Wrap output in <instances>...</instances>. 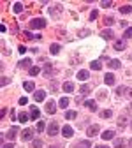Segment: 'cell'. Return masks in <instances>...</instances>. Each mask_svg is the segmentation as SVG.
I'll return each mask as SVG.
<instances>
[{
    "label": "cell",
    "mask_w": 132,
    "mask_h": 148,
    "mask_svg": "<svg viewBox=\"0 0 132 148\" xmlns=\"http://www.w3.org/2000/svg\"><path fill=\"white\" fill-rule=\"evenodd\" d=\"M23 37H25V39H27V41H32V39H37V37H35V35H32L30 32H25V34H23Z\"/></svg>",
    "instance_id": "37"
},
{
    "label": "cell",
    "mask_w": 132,
    "mask_h": 148,
    "mask_svg": "<svg viewBox=\"0 0 132 148\" xmlns=\"http://www.w3.org/2000/svg\"><path fill=\"white\" fill-rule=\"evenodd\" d=\"M32 138H34V129L27 127L25 131H21V139L23 141H32Z\"/></svg>",
    "instance_id": "2"
},
{
    "label": "cell",
    "mask_w": 132,
    "mask_h": 148,
    "mask_svg": "<svg viewBox=\"0 0 132 148\" xmlns=\"http://www.w3.org/2000/svg\"><path fill=\"white\" fill-rule=\"evenodd\" d=\"M44 127H46V125H44V122H41V120L37 122V125H35V129H37L39 132H42V131H44Z\"/></svg>",
    "instance_id": "34"
},
{
    "label": "cell",
    "mask_w": 132,
    "mask_h": 148,
    "mask_svg": "<svg viewBox=\"0 0 132 148\" xmlns=\"http://www.w3.org/2000/svg\"><path fill=\"white\" fill-rule=\"evenodd\" d=\"M125 145H127V141H125V139H122V138L115 139V148H125Z\"/></svg>",
    "instance_id": "19"
},
{
    "label": "cell",
    "mask_w": 132,
    "mask_h": 148,
    "mask_svg": "<svg viewBox=\"0 0 132 148\" xmlns=\"http://www.w3.org/2000/svg\"><path fill=\"white\" fill-rule=\"evenodd\" d=\"M104 23L109 27V25H113V23H115V18H113V16H107V18H104Z\"/></svg>",
    "instance_id": "33"
},
{
    "label": "cell",
    "mask_w": 132,
    "mask_h": 148,
    "mask_svg": "<svg viewBox=\"0 0 132 148\" xmlns=\"http://www.w3.org/2000/svg\"><path fill=\"white\" fill-rule=\"evenodd\" d=\"M130 129H132V123H130Z\"/></svg>",
    "instance_id": "51"
},
{
    "label": "cell",
    "mask_w": 132,
    "mask_h": 148,
    "mask_svg": "<svg viewBox=\"0 0 132 148\" xmlns=\"http://www.w3.org/2000/svg\"><path fill=\"white\" fill-rule=\"evenodd\" d=\"M76 116H78L76 111H67V113H65V118H67V120H74Z\"/></svg>",
    "instance_id": "24"
},
{
    "label": "cell",
    "mask_w": 132,
    "mask_h": 148,
    "mask_svg": "<svg viewBox=\"0 0 132 148\" xmlns=\"http://www.w3.org/2000/svg\"><path fill=\"white\" fill-rule=\"evenodd\" d=\"M12 11H14L16 14H20V12L23 11V4H21V2H16V4L12 5Z\"/></svg>",
    "instance_id": "21"
},
{
    "label": "cell",
    "mask_w": 132,
    "mask_h": 148,
    "mask_svg": "<svg viewBox=\"0 0 132 148\" xmlns=\"http://www.w3.org/2000/svg\"><path fill=\"white\" fill-rule=\"evenodd\" d=\"M49 148H58V146H53V145H51V146H49Z\"/></svg>",
    "instance_id": "48"
},
{
    "label": "cell",
    "mask_w": 132,
    "mask_h": 148,
    "mask_svg": "<svg viewBox=\"0 0 132 148\" xmlns=\"http://www.w3.org/2000/svg\"><path fill=\"white\" fill-rule=\"evenodd\" d=\"M18 118H20V122H23V123L28 122V115L27 113H20V116H18Z\"/></svg>",
    "instance_id": "38"
},
{
    "label": "cell",
    "mask_w": 132,
    "mask_h": 148,
    "mask_svg": "<svg viewBox=\"0 0 132 148\" xmlns=\"http://www.w3.org/2000/svg\"><path fill=\"white\" fill-rule=\"evenodd\" d=\"M62 134H64V138H72V134H74V131H72V127L65 125V127L62 129Z\"/></svg>",
    "instance_id": "12"
},
{
    "label": "cell",
    "mask_w": 132,
    "mask_h": 148,
    "mask_svg": "<svg viewBox=\"0 0 132 148\" xmlns=\"http://www.w3.org/2000/svg\"><path fill=\"white\" fill-rule=\"evenodd\" d=\"M115 138V131H104L102 132V139L104 141H109V139H113Z\"/></svg>",
    "instance_id": "13"
},
{
    "label": "cell",
    "mask_w": 132,
    "mask_h": 148,
    "mask_svg": "<svg viewBox=\"0 0 132 148\" xmlns=\"http://www.w3.org/2000/svg\"><path fill=\"white\" fill-rule=\"evenodd\" d=\"M130 60H132V55H130Z\"/></svg>",
    "instance_id": "50"
},
{
    "label": "cell",
    "mask_w": 132,
    "mask_h": 148,
    "mask_svg": "<svg viewBox=\"0 0 132 148\" xmlns=\"http://www.w3.org/2000/svg\"><path fill=\"white\" fill-rule=\"evenodd\" d=\"M49 14H51L53 18H60V14H62V5H60V4H55V5H51V9H49Z\"/></svg>",
    "instance_id": "3"
},
{
    "label": "cell",
    "mask_w": 132,
    "mask_h": 148,
    "mask_svg": "<svg viewBox=\"0 0 132 148\" xmlns=\"http://www.w3.org/2000/svg\"><path fill=\"white\" fill-rule=\"evenodd\" d=\"M58 104H60V108H69V99L67 97H62Z\"/></svg>",
    "instance_id": "29"
},
{
    "label": "cell",
    "mask_w": 132,
    "mask_h": 148,
    "mask_svg": "<svg viewBox=\"0 0 132 148\" xmlns=\"http://www.w3.org/2000/svg\"><path fill=\"white\" fill-rule=\"evenodd\" d=\"M90 69H92V71H101V69H102V65H101V62H99V60H93V62L90 64Z\"/></svg>",
    "instance_id": "18"
},
{
    "label": "cell",
    "mask_w": 132,
    "mask_h": 148,
    "mask_svg": "<svg viewBox=\"0 0 132 148\" xmlns=\"http://www.w3.org/2000/svg\"><path fill=\"white\" fill-rule=\"evenodd\" d=\"M30 116H32L34 120H37V118H39V109H37V108H32V113H30Z\"/></svg>",
    "instance_id": "32"
},
{
    "label": "cell",
    "mask_w": 132,
    "mask_h": 148,
    "mask_svg": "<svg viewBox=\"0 0 132 148\" xmlns=\"http://www.w3.org/2000/svg\"><path fill=\"white\" fill-rule=\"evenodd\" d=\"M34 99H35L37 102H42V101L46 99V92H44V90H39V92H35V94H34Z\"/></svg>",
    "instance_id": "8"
},
{
    "label": "cell",
    "mask_w": 132,
    "mask_h": 148,
    "mask_svg": "<svg viewBox=\"0 0 132 148\" xmlns=\"http://www.w3.org/2000/svg\"><path fill=\"white\" fill-rule=\"evenodd\" d=\"M18 132H20V129H18V127H11L9 131H7V138L12 141V139L16 138V134H18Z\"/></svg>",
    "instance_id": "11"
},
{
    "label": "cell",
    "mask_w": 132,
    "mask_h": 148,
    "mask_svg": "<svg viewBox=\"0 0 132 148\" xmlns=\"http://www.w3.org/2000/svg\"><path fill=\"white\" fill-rule=\"evenodd\" d=\"M30 64H32V60H30V58H23V60H21L20 64H18V65H20V67H28Z\"/></svg>",
    "instance_id": "26"
},
{
    "label": "cell",
    "mask_w": 132,
    "mask_h": 148,
    "mask_svg": "<svg viewBox=\"0 0 132 148\" xmlns=\"http://www.w3.org/2000/svg\"><path fill=\"white\" fill-rule=\"evenodd\" d=\"M7 83H9V78H5V76H4V78H2V85H4V86H5V85H7Z\"/></svg>",
    "instance_id": "44"
},
{
    "label": "cell",
    "mask_w": 132,
    "mask_h": 148,
    "mask_svg": "<svg viewBox=\"0 0 132 148\" xmlns=\"http://www.w3.org/2000/svg\"><path fill=\"white\" fill-rule=\"evenodd\" d=\"M46 27V20L44 18H34V20L30 21V28L37 30V28H44Z\"/></svg>",
    "instance_id": "1"
},
{
    "label": "cell",
    "mask_w": 132,
    "mask_h": 148,
    "mask_svg": "<svg viewBox=\"0 0 132 148\" xmlns=\"http://www.w3.org/2000/svg\"><path fill=\"white\" fill-rule=\"evenodd\" d=\"M90 90H92L90 85H81V86H79V94H81V95H86Z\"/></svg>",
    "instance_id": "20"
},
{
    "label": "cell",
    "mask_w": 132,
    "mask_h": 148,
    "mask_svg": "<svg viewBox=\"0 0 132 148\" xmlns=\"http://www.w3.org/2000/svg\"><path fill=\"white\" fill-rule=\"evenodd\" d=\"M58 123H56V122H51L49 125H48V134L49 136H56V134H58Z\"/></svg>",
    "instance_id": "4"
},
{
    "label": "cell",
    "mask_w": 132,
    "mask_h": 148,
    "mask_svg": "<svg viewBox=\"0 0 132 148\" xmlns=\"http://www.w3.org/2000/svg\"><path fill=\"white\" fill-rule=\"evenodd\" d=\"M64 92H65V94H70V92H74V83H70V81L64 83Z\"/></svg>",
    "instance_id": "14"
},
{
    "label": "cell",
    "mask_w": 132,
    "mask_h": 148,
    "mask_svg": "<svg viewBox=\"0 0 132 148\" xmlns=\"http://www.w3.org/2000/svg\"><path fill=\"white\" fill-rule=\"evenodd\" d=\"M55 111H56V104H55V101H48V104H46V113L53 115Z\"/></svg>",
    "instance_id": "10"
},
{
    "label": "cell",
    "mask_w": 132,
    "mask_h": 148,
    "mask_svg": "<svg viewBox=\"0 0 132 148\" xmlns=\"http://www.w3.org/2000/svg\"><path fill=\"white\" fill-rule=\"evenodd\" d=\"M85 108L95 111V109H97V102H95V101H85Z\"/></svg>",
    "instance_id": "15"
},
{
    "label": "cell",
    "mask_w": 132,
    "mask_h": 148,
    "mask_svg": "<svg viewBox=\"0 0 132 148\" xmlns=\"http://www.w3.org/2000/svg\"><path fill=\"white\" fill-rule=\"evenodd\" d=\"M127 123H129V115H122V116L118 118V127H120V129H125Z\"/></svg>",
    "instance_id": "9"
},
{
    "label": "cell",
    "mask_w": 132,
    "mask_h": 148,
    "mask_svg": "<svg viewBox=\"0 0 132 148\" xmlns=\"http://www.w3.org/2000/svg\"><path fill=\"white\" fill-rule=\"evenodd\" d=\"M115 81H116V78H115V74H111V72H107L106 76H104V83H106V85H109V86H113V85H115Z\"/></svg>",
    "instance_id": "6"
},
{
    "label": "cell",
    "mask_w": 132,
    "mask_h": 148,
    "mask_svg": "<svg viewBox=\"0 0 132 148\" xmlns=\"http://www.w3.org/2000/svg\"><path fill=\"white\" fill-rule=\"evenodd\" d=\"M127 95H129V97H132V88L129 90V94H127Z\"/></svg>",
    "instance_id": "46"
},
{
    "label": "cell",
    "mask_w": 132,
    "mask_h": 148,
    "mask_svg": "<svg viewBox=\"0 0 132 148\" xmlns=\"http://www.w3.org/2000/svg\"><path fill=\"white\" fill-rule=\"evenodd\" d=\"M127 92H129L127 86H118V88H116V94H118V95H125Z\"/></svg>",
    "instance_id": "25"
},
{
    "label": "cell",
    "mask_w": 132,
    "mask_h": 148,
    "mask_svg": "<svg viewBox=\"0 0 132 148\" xmlns=\"http://www.w3.org/2000/svg\"><path fill=\"white\" fill-rule=\"evenodd\" d=\"M120 65H122L120 60H111V62H109V67H111V69H118Z\"/></svg>",
    "instance_id": "31"
},
{
    "label": "cell",
    "mask_w": 132,
    "mask_h": 148,
    "mask_svg": "<svg viewBox=\"0 0 132 148\" xmlns=\"http://www.w3.org/2000/svg\"><path fill=\"white\" fill-rule=\"evenodd\" d=\"M130 11H132L130 5H122V7H120V12H122V14H129Z\"/></svg>",
    "instance_id": "28"
},
{
    "label": "cell",
    "mask_w": 132,
    "mask_h": 148,
    "mask_svg": "<svg viewBox=\"0 0 132 148\" xmlns=\"http://www.w3.org/2000/svg\"><path fill=\"white\" fill-rule=\"evenodd\" d=\"M51 71H53V67H51V65L48 64V65L44 67V74H48V76H49V74H51Z\"/></svg>",
    "instance_id": "39"
},
{
    "label": "cell",
    "mask_w": 132,
    "mask_h": 148,
    "mask_svg": "<svg viewBox=\"0 0 132 148\" xmlns=\"http://www.w3.org/2000/svg\"><path fill=\"white\" fill-rule=\"evenodd\" d=\"M125 48H127L125 41H116V42H115V49H116V51H123Z\"/></svg>",
    "instance_id": "16"
},
{
    "label": "cell",
    "mask_w": 132,
    "mask_h": 148,
    "mask_svg": "<svg viewBox=\"0 0 132 148\" xmlns=\"http://www.w3.org/2000/svg\"><path fill=\"white\" fill-rule=\"evenodd\" d=\"M123 37H132V27H129V28L125 30V34H123Z\"/></svg>",
    "instance_id": "40"
},
{
    "label": "cell",
    "mask_w": 132,
    "mask_h": 148,
    "mask_svg": "<svg viewBox=\"0 0 132 148\" xmlns=\"http://www.w3.org/2000/svg\"><path fill=\"white\" fill-rule=\"evenodd\" d=\"M2 148H14V145H12V143H9V145H4Z\"/></svg>",
    "instance_id": "45"
},
{
    "label": "cell",
    "mask_w": 132,
    "mask_h": 148,
    "mask_svg": "<svg viewBox=\"0 0 132 148\" xmlns=\"http://www.w3.org/2000/svg\"><path fill=\"white\" fill-rule=\"evenodd\" d=\"M20 104H21V106H27V104H28V99H27V97H21V99H20Z\"/></svg>",
    "instance_id": "42"
},
{
    "label": "cell",
    "mask_w": 132,
    "mask_h": 148,
    "mask_svg": "<svg viewBox=\"0 0 132 148\" xmlns=\"http://www.w3.org/2000/svg\"><path fill=\"white\" fill-rule=\"evenodd\" d=\"M23 88H25L27 92H34V88H35V85H34V81H27V83L23 85Z\"/></svg>",
    "instance_id": "23"
},
{
    "label": "cell",
    "mask_w": 132,
    "mask_h": 148,
    "mask_svg": "<svg viewBox=\"0 0 132 148\" xmlns=\"http://www.w3.org/2000/svg\"><path fill=\"white\" fill-rule=\"evenodd\" d=\"M88 76H90V74H88V71H79L78 72V79H81V81H85V79H88Z\"/></svg>",
    "instance_id": "17"
},
{
    "label": "cell",
    "mask_w": 132,
    "mask_h": 148,
    "mask_svg": "<svg viewBox=\"0 0 132 148\" xmlns=\"http://www.w3.org/2000/svg\"><path fill=\"white\" fill-rule=\"evenodd\" d=\"M79 146H85V148H88V146H90V141H81V143H79Z\"/></svg>",
    "instance_id": "43"
},
{
    "label": "cell",
    "mask_w": 132,
    "mask_h": 148,
    "mask_svg": "<svg viewBox=\"0 0 132 148\" xmlns=\"http://www.w3.org/2000/svg\"><path fill=\"white\" fill-rule=\"evenodd\" d=\"M97 16H99V12H97V11H92V12H90V20H95Z\"/></svg>",
    "instance_id": "41"
},
{
    "label": "cell",
    "mask_w": 132,
    "mask_h": 148,
    "mask_svg": "<svg viewBox=\"0 0 132 148\" xmlns=\"http://www.w3.org/2000/svg\"><path fill=\"white\" fill-rule=\"evenodd\" d=\"M130 109H132V104H130Z\"/></svg>",
    "instance_id": "52"
},
{
    "label": "cell",
    "mask_w": 132,
    "mask_h": 148,
    "mask_svg": "<svg viewBox=\"0 0 132 148\" xmlns=\"http://www.w3.org/2000/svg\"><path fill=\"white\" fill-rule=\"evenodd\" d=\"M95 148H107V146H104V145H99V146H95Z\"/></svg>",
    "instance_id": "47"
},
{
    "label": "cell",
    "mask_w": 132,
    "mask_h": 148,
    "mask_svg": "<svg viewBox=\"0 0 132 148\" xmlns=\"http://www.w3.org/2000/svg\"><path fill=\"white\" fill-rule=\"evenodd\" d=\"M111 5H113L111 0H102V2H101V7H106V9H107V7H111Z\"/></svg>",
    "instance_id": "36"
},
{
    "label": "cell",
    "mask_w": 132,
    "mask_h": 148,
    "mask_svg": "<svg viewBox=\"0 0 132 148\" xmlns=\"http://www.w3.org/2000/svg\"><path fill=\"white\" fill-rule=\"evenodd\" d=\"M30 148H42V141L41 139H32Z\"/></svg>",
    "instance_id": "22"
},
{
    "label": "cell",
    "mask_w": 132,
    "mask_h": 148,
    "mask_svg": "<svg viewBox=\"0 0 132 148\" xmlns=\"http://www.w3.org/2000/svg\"><path fill=\"white\" fill-rule=\"evenodd\" d=\"M99 125H90L88 129H86V136H90V138H95L97 134H99Z\"/></svg>",
    "instance_id": "5"
},
{
    "label": "cell",
    "mask_w": 132,
    "mask_h": 148,
    "mask_svg": "<svg viewBox=\"0 0 132 148\" xmlns=\"http://www.w3.org/2000/svg\"><path fill=\"white\" fill-rule=\"evenodd\" d=\"M101 37L102 39H113V37H115V32H113L111 28H106V30L101 32Z\"/></svg>",
    "instance_id": "7"
},
{
    "label": "cell",
    "mask_w": 132,
    "mask_h": 148,
    "mask_svg": "<svg viewBox=\"0 0 132 148\" xmlns=\"http://www.w3.org/2000/svg\"><path fill=\"white\" fill-rule=\"evenodd\" d=\"M129 145H130V148H132V139H130V143H129Z\"/></svg>",
    "instance_id": "49"
},
{
    "label": "cell",
    "mask_w": 132,
    "mask_h": 148,
    "mask_svg": "<svg viewBox=\"0 0 132 148\" xmlns=\"http://www.w3.org/2000/svg\"><path fill=\"white\" fill-rule=\"evenodd\" d=\"M111 115H113V111H111V109H104L102 113H101L102 118H111Z\"/></svg>",
    "instance_id": "27"
},
{
    "label": "cell",
    "mask_w": 132,
    "mask_h": 148,
    "mask_svg": "<svg viewBox=\"0 0 132 148\" xmlns=\"http://www.w3.org/2000/svg\"><path fill=\"white\" fill-rule=\"evenodd\" d=\"M39 72H41V69H39V67H30V76H37Z\"/></svg>",
    "instance_id": "35"
},
{
    "label": "cell",
    "mask_w": 132,
    "mask_h": 148,
    "mask_svg": "<svg viewBox=\"0 0 132 148\" xmlns=\"http://www.w3.org/2000/svg\"><path fill=\"white\" fill-rule=\"evenodd\" d=\"M49 49H51V53H53V55L60 53V44H51V48H49Z\"/></svg>",
    "instance_id": "30"
}]
</instances>
